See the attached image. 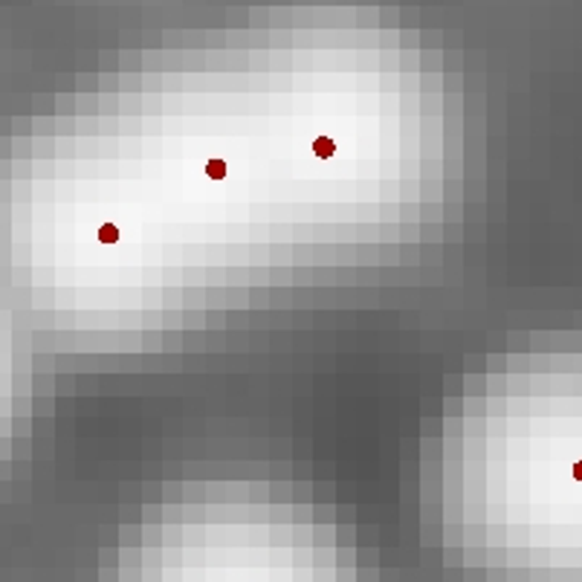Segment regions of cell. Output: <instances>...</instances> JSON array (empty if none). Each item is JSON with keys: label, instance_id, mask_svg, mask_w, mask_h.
<instances>
[{"label": "cell", "instance_id": "cell-2", "mask_svg": "<svg viewBox=\"0 0 582 582\" xmlns=\"http://www.w3.org/2000/svg\"><path fill=\"white\" fill-rule=\"evenodd\" d=\"M206 174H209V177H217V180H220V177L226 174V162H223V160H209Z\"/></svg>", "mask_w": 582, "mask_h": 582}, {"label": "cell", "instance_id": "cell-4", "mask_svg": "<svg viewBox=\"0 0 582 582\" xmlns=\"http://www.w3.org/2000/svg\"><path fill=\"white\" fill-rule=\"evenodd\" d=\"M576 478H582V464H576Z\"/></svg>", "mask_w": 582, "mask_h": 582}, {"label": "cell", "instance_id": "cell-3", "mask_svg": "<svg viewBox=\"0 0 582 582\" xmlns=\"http://www.w3.org/2000/svg\"><path fill=\"white\" fill-rule=\"evenodd\" d=\"M333 148H336V145H333L327 136H319V139H316V154H319V157H331Z\"/></svg>", "mask_w": 582, "mask_h": 582}, {"label": "cell", "instance_id": "cell-1", "mask_svg": "<svg viewBox=\"0 0 582 582\" xmlns=\"http://www.w3.org/2000/svg\"><path fill=\"white\" fill-rule=\"evenodd\" d=\"M99 241H105V243H113V241H119V229L113 223H105L99 229Z\"/></svg>", "mask_w": 582, "mask_h": 582}]
</instances>
